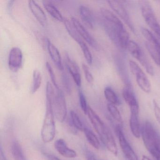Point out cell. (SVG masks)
<instances>
[{
  "label": "cell",
  "instance_id": "obj_1",
  "mask_svg": "<svg viewBox=\"0 0 160 160\" xmlns=\"http://www.w3.org/2000/svg\"><path fill=\"white\" fill-rule=\"evenodd\" d=\"M55 94L52 85L48 82L46 88V111L41 131L42 140L45 143L52 141L56 135L55 117L53 109V101Z\"/></svg>",
  "mask_w": 160,
  "mask_h": 160
},
{
  "label": "cell",
  "instance_id": "obj_2",
  "mask_svg": "<svg viewBox=\"0 0 160 160\" xmlns=\"http://www.w3.org/2000/svg\"><path fill=\"white\" fill-rule=\"evenodd\" d=\"M87 115L100 139L106 148L114 155H118L117 144L109 128L90 107L89 106L88 108Z\"/></svg>",
  "mask_w": 160,
  "mask_h": 160
},
{
  "label": "cell",
  "instance_id": "obj_3",
  "mask_svg": "<svg viewBox=\"0 0 160 160\" xmlns=\"http://www.w3.org/2000/svg\"><path fill=\"white\" fill-rule=\"evenodd\" d=\"M141 136L145 147L153 158L160 157V134L149 121H147L143 123Z\"/></svg>",
  "mask_w": 160,
  "mask_h": 160
},
{
  "label": "cell",
  "instance_id": "obj_4",
  "mask_svg": "<svg viewBox=\"0 0 160 160\" xmlns=\"http://www.w3.org/2000/svg\"><path fill=\"white\" fill-rule=\"evenodd\" d=\"M138 2L144 20L160 40V25L151 5L149 2L146 0H141Z\"/></svg>",
  "mask_w": 160,
  "mask_h": 160
},
{
  "label": "cell",
  "instance_id": "obj_5",
  "mask_svg": "<svg viewBox=\"0 0 160 160\" xmlns=\"http://www.w3.org/2000/svg\"><path fill=\"white\" fill-rule=\"evenodd\" d=\"M141 32L146 40V48L152 58L156 64L160 66V42L148 29L142 28Z\"/></svg>",
  "mask_w": 160,
  "mask_h": 160
},
{
  "label": "cell",
  "instance_id": "obj_6",
  "mask_svg": "<svg viewBox=\"0 0 160 160\" xmlns=\"http://www.w3.org/2000/svg\"><path fill=\"white\" fill-rule=\"evenodd\" d=\"M126 49L135 58L141 63L149 74L151 76H154V70L153 67L152 66L139 46L136 42L130 40Z\"/></svg>",
  "mask_w": 160,
  "mask_h": 160
},
{
  "label": "cell",
  "instance_id": "obj_7",
  "mask_svg": "<svg viewBox=\"0 0 160 160\" xmlns=\"http://www.w3.org/2000/svg\"><path fill=\"white\" fill-rule=\"evenodd\" d=\"M53 101L54 116L60 122H63L67 116V105L65 96L61 90H57Z\"/></svg>",
  "mask_w": 160,
  "mask_h": 160
},
{
  "label": "cell",
  "instance_id": "obj_8",
  "mask_svg": "<svg viewBox=\"0 0 160 160\" xmlns=\"http://www.w3.org/2000/svg\"><path fill=\"white\" fill-rule=\"evenodd\" d=\"M129 65L131 72L135 77L138 87L144 92L149 93L151 91V85L146 74L135 62L130 61Z\"/></svg>",
  "mask_w": 160,
  "mask_h": 160
},
{
  "label": "cell",
  "instance_id": "obj_9",
  "mask_svg": "<svg viewBox=\"0 0 160 160\" xmlns=\"http://www.w3.org/2000/svg\"><path fill=\"white\" fill-rule=\"evenodd\" d=\"M121 124L116 126V132L118 138L120 146L122 152L128 160H139L134 151L132 148L124 135Z\"/></svg>",
  "mask_w": 160,
  "mask_h": 160
},
{
  "label": "cell",
  "instance_id": "obj_10",
  "mask_svg": "<svg viewBox=\"0 0 160 160\" xmlns=\"http://www.w3.org/2000/svg\"><path fill=\"white\" fill-rule=\"evenodd\" d=\"M108 2L112 10L123 20L131 31L135 33L134 26L130 18L129 12L122 3V2L120 1H108Z\"/></svg>",
  "mask_w": 160,
  "mask_h": 160
},
{
  "label": "cell",
  "instance_id": "obj_11",
  "mask_svg": "<svg viewBox=\"0 0 160 160\" xmlns=\"http://www.w3.org/2000/svg\"><path fill=\"white\" fill-rule=\"evenodd\" d=\"M23 62V54L21 49L18 47L11 49L8 58V66L11 71L17 72L21 68Z\"/></svg>",
  "mask_w": 160,
  "mask_h": 160
},
{
  "label": "cell",
  "instance_id": "obj_12",
  "mask_svg": "<svg viewBox=\"0 0 160 160\" xmlns=\"http://www.w3.org/2000/svg\"><path fill=\"white\" fill-rule=\"evenodd\" d=\"M71 21L79 33L80 37L83 38L92 48L98 50L99 49L98 43L81 23L75 18H72Z\"/></svg>",
  "mask_w": 160,
  "mask_h": 160
},
{
  "label": "cell",
  "instance_id": "obj_13",
  "mask_svg": "<svg viewBox=\"0 0 160 160\" xmlns=\"http://www.w3.org/2000/svg\"><path fill=\"white\" fill-rule=\"evenodd\" d=\"M65 62L66 68L72 77L75 83L78 87H80L81 85V74L77 63L70 58L67 53L65 54Z\"/></svg>",
  "mask_w": 160,
  "mask_h": 160
},
{
  "label": "cell",
  "instance_id": "obj_14",
  "mask_svg": "<svg viewBox=\"0 0 160 160\" xmlns=\"http://www.w3.org/2000/svg\"><path fill=\"white\" fill-rule=\"evenodd\" d=\"M28 5L30 10L40 25L44 28L47 27L48 24L47 18L40 5L32 0L29 1Z\"/></svg>",
  "mask_w": 160,
  "mask_h": 160
},
{
  "label": "cell",
  "instance_id": "obj_15",
  "mask_svg": "<svg viewBox=\"0 0 160 160\" xmlns=\"http://www.w3.org/2000/svg\"><path fill=\"white\" fill-rule=\"evenodd\" d=\"M46 43L48 53L54 64L59 70L63 71L64 68L59 51L49 39H47Z\"/></svg>",
  "mask_w": 160,
  "mask_h": 160
},
{
  "label": "cell",
  "instance_id": "obj_16",
  "mask_svg": "<svg viewBox=\"0 0 160 160\" xmlns=\"http://www.w3.org/2000/svg\"><path fill=\"white\" fill-rule=\"evenodd\" d=\"M56 150L63 157L68 158H74L77 156L74 150L67 146L65 140L62 138L57 139L54 144Z\"/></svg>",
  "mask_w": 160,
  "mask_h": 160
},
{
  "label": "cell",
  "instance_id": "obj_17",
  "mask_svg": "<svg viewBox=\"0 0 160 160\" xmlns=\"http://www.w3.org/2000/svg\"><path fill=\"white\" fill-rule=\"evenodd\" d=\"M123 99L130 108V110H139V105L132 88L125 87L122 92Z\"/></svg>",
  "mask_w": 160,
  "mask_h": 160
},
{
  "label": "cell",
  "instance_id": "obj_18",
  "mask_svg": "<svg viewBox=\"0 0 160 160\" xmlns=\"http://www.w3.org/2000/svg\"><path fill=\"white\" fill-rule=\"evenodd\" d=\"M139 111H131L130 119V127L133 135L137 138L141 136V128L139 123Z\"/></svg>",
  "mask_w": 160,
  "mask_h": 160
},
{
  "label": "cell",
  "instance_id": "obj_19",
  "mask_svg": "<svg viewBox=\"0 0 160 160\" xmlns=\"http://www.w3.org/2000/svg\"><path fill=\"white\" fill-rule=\"evenodd\" d=\"M79 13L81 20L84 24L89 28H93L94 20L91 10L87 6L81 5L79 7Z\"/></svg>",
  "mask_w": 160,
  "mask_h": 160
},
{
  "label": "cell",
  "instance_id": "obj_20",
  "mask_svg": "<svg viewBox=\"0 0 160 160\" xmlns=\"http://www.w3.org/2000/svg\"><path fill=\"white\" fill-rule=\"evenodd\" d=\"M44 7L51 17L60 22H64L65 18L58 8L50 1L43 2Z\"/></svg>",
  "mask_w": 160,
  "mask_h": 160
},
{
  "label": "cell",
  "instance_id": "obj_21",
  "mask_svg": "<svg viewBox=\"0 0 160 160\" xmlns=\"http://www.w3.org/2000/svg\"><path fill=\"white\" fill-rule=\"evenodd\" d=\"M11 152L15 160H27L20 143L14 140L11 146Z\"/></svg>",
  "mask_w": 160,
  "mask_h": 160
},
{
  "label": "cell",
  "instance_id": "obj_22",
  "mask_svg": "<svg viewBox=\"0 0 160 160\" xmlns=\"http://www.w3.org/2000/svg\"><path fill=\"white\" fill-rule=\"evenodd\" d=\"M70 124L71 127L76 130L84 131L85 126L80 119V118L75 111L72 110L70 114Z\"/></svg>",
  "mask_w": 160,
  "mask_h": 160
},
{
  "label": "cell",
  "instance_id": "obj_23",
  "mask_svg": "<svg viewBox=\"0 0 160 160\" xmlns=\"http://www.w3.org/2000/svg\"><path fill=\"white\" fill-rule=\"evenodd\" d=\"M83 132L85 133L86 138L88 143L95 149H99L100 148V142L96 135L93 132L92 130L88 127H85Z\"/></svg>",
  "mask_w": 160,
  "mask_h": 160
},
{
  "label": "cell",
  "instance_id": "obj_24",
  "mask_svg": "<svg viewBox=\"0 0 160 160\" xmlns=\"http://www.w3.org/2000/svg\"><path fill=\"white\" fill-rule=\"evenodd\" d=\"M104 93L106 99L109 103L114 105H119L121 104L120 100L112 88L109 87H106L104 90Z\"/></svg>",
  "mask_w": 160,
  "mask_h": 160
},
{
  "label": "cell",
  "instance_id": "obj_25",
  "mask_svg": "<svg viewBox=\"0 0 160 160\" xmlns=\"http://www.w3.org/2000/svg\"><path fill=\"white\" fill-rule=\"evenodd\" d=\"M63 22L67 32L72 38L77 43L82 40L81 39V37L79 35V33L77 31L76 29L73 25L72 21H70L69 19H65Z\"/></svg>",
  "mask_w": 160,
  "mask_h": 160
},
{
  "label": "cell",
  "instance_id": "obj_26",
  "mask_svg": "<svg viewBox=\"0 0 160 160\" xmlns=\"http://www.w3.org/2000/svg\"><path fill=\"white\" fill-rule=\"evenodd\" d=\"M42 75L40 71L37 70H34L32 75V81L31 88V93L32 94L35 93L40 88L42 84Z\"/></svg>",
  "mask_w": 160,
  "mask_h": 160
},
{
  "label": "cell",
  "instance_id": "obj_27",
  "mask_svg": "<svg viewBox=\"0 0 160 160\" xmlns=\"http://www.w3.org/2000/svg\"><path fill=\"white\" fill-rule=\"evenodd\" d=\"M107 108L112 118L116 121L118 122L119 124H121L122 122V118L120 112L119 111L118 108L116 107V105L108 103L107 105Z\"/></svg>",
  "mask_w": 160,
  "mask_h": 160
},
{
  "label": "cell",
  "instance_id": "obj_28",
  "mask_svg": "<svg viewBox=\"0 0 160 160\" xmlns=\"http://www.w3.org/2000/svg\"><path fill=\"white\" fill-rule=\"evenodd\" d=\"M78 43L79 45V46H80V48H81V50L83 52L84 57H85L87 62L90 65L92 63V57L88 47L86 44V43L83 42L82 40L78 42Z\"/></svg>",
  "mask_w": 160,
  "mask_h": 160
},
{
  "label": "cell",
  "instance_id": "obj_29",
  "mask_svg": "<svg viewBox=\"0 0 160 160\" xmlns=\"http://www.w3.org/2000/svg\"><path fill=\"white\" fill-rule=\"evenodd\" d=\"M62 84L64 90L67 93L70 94L72 91L71 82H70L69 77L65 72H63L62 74Z\"/></svg>",
  "mask_w": 160,
  "mask_h": 160
},
{
  "label": "cell",
  "instance_id": "obj_30",
  "mask_svg": "<svg viewBox=\"0 0 160 160\" xmlns=\"http://www.w3.org/2000/svg\"><path fill=\"white\" fill-rule=\"evenodd\" d=\"M78 95H79L80 107H81V109H82V111L84 112V113L85 114H87L89 106L88 105V103H87L86 96H85L84 92L81 90H79V92H78Z\"/></svg>",
  "mask_w": 160,
  "mask_h": 160
},
{
  "label": "cell",
  "instance_id": "obj_31",
  "mask_svg": "<svg viewBox=\"0 0 160 160\" xmlns=\"http://www.w3.org/2000/svg\"><path fill=\"white\" fill-rule=\"evenodd\" d=\"M46 66L47 70L48 72L49 73V76H50L51 81L53 83V85L55 86L56 89L59 90V88L58 85L57 80H56V76H55V74L54 73V71H53V69H52V66L48 62H46Z\"/></svg>",
  "mask_w": 160,
  "mask_h": 160
},
{
  "label": "cell",
  "instance_id": "obj_32",
  "mask_svg": "<svg viewBox=\"0 0 160 160\" xmlns=\"http://www.w3.org/2000/svg\"><path fill=\"white\" fill-rule=\"evenodd\" d=\"M82 68H83V71H84V75H85V78L86 80L88 81V83L90 84H92L93 83V76L91 72L89 69L88 66L85 63L82 64Z\"/></svg>",
  "mask_w": 160,
  "mask_h": 160
},
{
  "label": "cell",
  "instance_id": "obj_33",
  "mask_svg": "<svg viewBox=\"0 0 160 160\" xmlns=\"http://www.w3.org/2000/svg\"><path fill=\"white\" fill-rule=\"evenodd\" d=\"M153 104L154 115L156 120L160 124V108L155 100H153Z\"/></svg>",
  "mask_w": 160,
  "mask_h": 160
},
{
  "label": "cell",
  "instance_id": "obj_34",
  "mask_svg": "<svg viewBox=\"0 0 160 160\" xmlns=\"http://www.w3.org/2000/svg\"><path fill=\"white\" fill-rule=\"evenodd\" d=\"M87 160H98L95 154L90 150H87L86 152Z\"/></svg>",
  "mask_w": 160,
  "mask_h": 160
},
{
  "label": "cell",
  "instance_id": "obj_35",
  "mask_svg": "<svg viewBox=\"0 0 160 160\" xmlns=\"http://www.w3.org/2000/svg\"><path fill=\"white\" fill-rule=\"evenodd\" d=\"M0 159L1 160H8L4 152H3L2 146H1V147H0Z\"/></svg>",
  "mask_w": 160,
  "mask_h": 160
},
{
  "label": "cell",
  "instance_id": "obj_36",
  "mask_svg": "<svg viewBox=\"0 0 160 160\" xmlns=\"http://www.w3.org/2000/svg\"><path fill=\"white\" fill-rule=\"evenodd\" d=\"M46 156L47 157L48 160H61L58 157H56L55 155H51V154H46Z\"/></svg>",
  "mask_w": 160,
  "mask_h": 160
},
{
  "label": "cell",
  "instance_id": "obj_37",
  "mask_svg": "<svg viewBox=\"0 0 160 160\" xmlns=\"http://www.w3.org/2000/svg\"><path fill=\"white\" fill-rule=\"evenodd\" d=\"M151 160L150 159L148 158V157H147L146 155H143L142 156V160Z\"/></svg>",
  "mask_w": 160,
  "mask_h": 160
},
{
  "label": "cell",
  "instance_id": "obj_38",
  "mask_svg": "<svg viewBox=\"0 0 160 160\" xmlns=\"http://www.w3.org/2000/svg\"><path fill=\"white\" fill-rule=\"evenodd\" d=\"M155 160H160V157H158V158H155Z\"/></svg>",
  "mask_w": 160,
  "mask_h": 160
}]
</instances>
